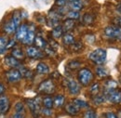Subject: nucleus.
Listing matches in <instances>:
<instances>
[{
    "label": "nucleus",
    "mask_w": 121,
    "mask_h": 118,
    "mask_svg": "<svg viewBox=\"0 0 121 118\" xmlns=\"http://www.w3.org/2000/svg\"><path fill=\"white\" fill-rule=\"evenodd\" d=\"M106 50L104 48H97L90 54V59L97 65H102L106 60Z\"/></svg>",
    "instance_id": "obj_1"
},
{
    "label": "nucleus",
    "mask_w": 121,
    "mask_h": 118,
    "mask_svg": "<svg viewBox=\"0 0 121 118\" xmlns=\"http://www.w3.org/2000/svg\"><path fill=\"white\" fill-rule=\"evenodd\" d=\"M77 78H78V81L79 83L84 86V87H87L91 84L93 80V74L90 69L88 68H82L77 74Z\"/></svg>",
    "instance_id": "obj_2"
},
{
    "label": "nucleus",
    "mask_w": 121,
    "mask_h": 118,
    "mask_svg": "<svg viewBox=\"0 0 121 118\" xmlns=\"http://www.w3.org/2000/svg\"><path fill=\"white\" fill-rule=\"evenodd\" d=\"M105 37L109 39H116L121 41V27H117L115 25L107 26L104 32Z\"/></svg>",
    "instance_id": "obj_3"
},
{
    "label": "nucleus",
    "mask_w": 121,
    "mask_h": 118,
    "mask_svg": "<svg viewBox=\"0 0 121 118\" xmlns=\"http://www.w3.org/2000/svg\"><path fill=\"white\" fill-rule=\"evenodd\" d=\"M25 102L27 104V106L29 107L32 114L35 117H38L40 113H41L39 98H36V99H27V100H25Z\"/></svg>",
    "instance_id": "obj_4"
},
{
    "label": "nucleus",
    "mask_w": 121,
    "mask_h": 118,
    "mask_svg": "<svg viewBox=\"0 0 121 118\" xmlns=\"http://www.w3.org/2000/svg\"><path fill=\"white\" fill-rule=\"evenodd\" d=\"M56 87L53 83L52 80L50 79H47L44 80L42 83H40V85L38 86V91L42 94H47V95H50L52 93L55 92Z\"/></svg>",
    "instance_id": "obj_5"
},
{
    "label": "nucleus",
    "mask_w": 121,
    "mask_h": 118,
    "mask_svg": "<svg viewBox=\"0 0 121 118\" xmlns=\"http://www.w3.org/2000/svg\"><path fill=\"white\" fill-rule=\"evenodd\" d=\"M104 95L105 96V99L112 103L117 104L121 102V90L119 89H114L112 91L104 93Z\"/></svg>",
    "instance_id": "obj_6"
},
{
    "label": "nucleus",
    "mask_w": 121,
    "mask_h": 118,
    "mask_svg": "<svg viewBox=\"0 0 121 118\" xmlns=\"http://www.w3.org/2000/svg\"><path fill=\"white\" fill-rule=\"evenodd\" d=\"M6 77H7L8 82H9V83H17L22 79V75L21 71L19 69H10L9 71H8L6 73Z\"/></svg>",
    "instance_id": "obj_7"
},
{
    "label": "nucleus",
    "mask_w": 121,
    "mask_h": 118,
    "mask_svg": "<svg viewBox=\"0 0 121 118\" xmlns=\"http://www.w3.org/2000/svg\"><path fill=\"white\" fill-rule=\"evenodd\" d=\"M60 13L56 10H51L48 13V26L54 28L56 26L60 25Z\"/></svg>",
    "instance_id": "obj_8"
},
{
    "label": "nucleus",
    "mask_w": 121,
    "mask_h": 118,
    "mask_svg": "<svg viewBox=\"0 0 121 118\" xmlns=\"http://www.w3.org/2000/svg\"><path fill=\"white\" fill-rule=\"evenodd\" d=\"M4 61H5V64H6L7 66H9V68H11V69H19V70H20L21 68L23 67V65L21 63V61L18 60V59H16L15 58L12 57L11 55L6 56Z\"/></svg>",
    "instance_id": "obj_9"
},
{
    "label": "nucleus",
    "mask_w": 121,
    "mask_h": 118,
    "mask_svg": "<svg viewBox=\"0 0 121 118\" xmlns=\"http://www.w3.org/2000/svg\"><path fill=\"white\" fill-rule=\"evenodd\" d=\"M26 55H27V57L35 59H41L44 56L43 52L39 48H37L36 46H32L26 48Z\"/></svg>",
    "instance_id": "obj_10"
},
{
    "label": "nucleus",
    "mask_w": 121,
    "mask_h": 118,
    "mask_svg": "<svg viewBox=\"0 0 121 118\" xmlns=\"http://www.w3.org/2000/svg\"><path fill=\"white\" fill-rule=\"evenodd\" d=\"M9 108H10V102L9 98L5 95H1L0 96V114L4 115L8 114V112L9 111Z\"/></svg>",
    "instance_id": "obj_11"
},
{
    "label": "nucleus",
    "mask_w": 121,
    "mask_h": 118,
    "mask_svg": "<svg viewBox=\"0 0 121 118\" xmlns=\"http://www.w3.org/2000/svg\"><path fill=\"white\" fill-rule=\"evenodd\" d=\"M28 28H29V26H28L26 23H23V24L20 25L15 32L16 40H18V41H22L23 38L25 37L27 32H28Z\"/></svg>",
    "instance_id": "obj_12"
},
{
    "label": "nucleus",
    "mask_w": 121,
    "mask_h": 118,
    "mask_svg": "<svg viewBox=\"0 0 121 118\" xmlns=\"http://www.w3.org/2000/svg\"><path fill=\"white\" fill-rule=\"evenodd\" d=\"M66 87L72 95H77L80 92V86L74 79H66Z\"/></svg>",
    "instance_id": "obj_13"
},
{
    "label": "nucleus",
    "mask_w": 121,
    "mask_h": 118,
    "mask_svg": "<svg viewBox=\"0 0 121 118\" xmlns=\"http://www.w3.org/2000/svg\"><path fill=\"white\" fill-rule=\"evenodd\" d=\"M35 26H31L28 28V32L25 35V37L23 38V40L22 41V44L27 45V46H31V45L34 43V40H35Z\"/></svg>",
    "instance_id": "obj_14"
},
{
    "label": "nucleus",
    "mask_w": 121,
    "mask_h": 118,
    "mask_svg": "<svg viewBox=\"0 0 121 118\" xmlns=\"http://www.w3.org/2000/svg\"><path fill=\"white\" fill-rule=\"evenodd\" d=\"M75 26H76V21L72 20V19H67L63 21L61 28H62L63 33H69L70 31H72L75 28Z\"/></svg>",
    "instance_id": "obj_15"
},
{
    "label": "nucleus",
    "mask_w": 121,
    "mask_h": 118,
    "mask_svg": "<svg viewBox=\"0 0 121 118\" xmlns=\"http://www.w3.org/2000/svg\"><path fill=\"white\" fill-rule=\"evenodd\" d=\"M68 7L71 8V10L74 11H79L84 8V4L81 0H74L71 2H68Z\"/></svg>",
    "instance_id": "obj_16"
},
{
    "label": "nucleus",
    "mask_w": 121,
    "mask_h": 118,
    "mask_svg": "<svg viewBox=\"0 0 121 118\" xmlns=\"http://www.w3.org/2000/svg\"><path fill=\"white\" fill-rule=\"evenodd\" d=\"M65 111H66V113H68L71 115H76L79 113L80 109L75 103L69 102V103H67L65 105Z\"/></svg>",
    "instance_id": "obj_17"
},
{
    "label": "nucleus",
    "mask_w": 121,
    "mask_h": 118,
    "mask_svg": "<svg viewBox=\"0 0 121 118\" xmlns=\"http://www.w3.org/2000/svg\"><path fill=\"white\" fill-rule=\"evenodd\" d=\"M34 42H35V46H36L37 48H39V49H45L46 47H47V46L48 45L46 42L45 39H44L42 36H39V35H35Z\"/></svg>",
    "instance_id": "obj_18"
},
{
    "label": "nucleus",
    "mask_w": 121,
    "mask_h": 118,
    "mask_svg": "<svg viewBox=\"0 0 121 118\" xmlns=\"http://www.w3.org/2000/svg\"><path fill=\"white\" fill-rule=\"evenodd\" d=\"M10 55H11L12 57H14L16 59H18V60H23L24 58H25L24 52H23L21 48H19V47H14V48H12Z\"/></svg>",
    "instance_id": "obj_19"
},
{
    "label": "nucleus",
    "mask_w": 121,
    "mask_h": 118,
    "mask_svg": "<svg viewBox=\"0 0 121 118\" xmlns=\"http://www.w3.org/2000/svg\"><path fill=\"white\" fill-rule=\"evenodd\" d=\"M62 42L65 46H72L75 43V36L71 33H65L62 37Z\"/></svg>",
    "instance_id": "obj_20"
},
{
    "label": "nucleus",
    "mask_w": 121,
    "mask_h": 118,
    "mask_svg": "<svg viewBox=\"0 0 121 118\" xmlns=\"http://www.w3.org/2000/svg\"><path fill=\"white\" fill-rule=\"evenodd\" d=\"M3 30H4L7 34H14V33L16 32L17 27L15 26V24L13 23V21L10 20L9 21L6 22V24H5V25H4V27H3Z\"/></svg>",
    "instance_id": "obj_21"
},
{
    "label": "nucleus",
    "mask_w": 121,
    "mask_h": 118,
    "mask_svg": "<svg viewBox=\"0 0 121 118\" xmlns=\"http://www.w3.org/2000/svg\"><path fill=\"white\" fill-rule=\"evenodd\" d=\"M36 72L37 74H48L49 72V68L48 66L44 63V62H39L36 66Z\"/></svg>",
    "instance_id": "obj_22"
},
{
    "label": "nucleus",
    "mask_w": 121,
    "mask_h": 118,
    "mask_svg": "<svg viewBox=\"0 0 121 118\" xmlns=\"http://www.w3.org/2000/svg\"><path fill=\"white\" fill-rule=\"evenodd\" d=\"M117 83L116 81L108 80V81H106L105 85H104V93L112 91L114 89H117Z\"/></svg>",
    "instance_id": "obj_23"
},
{
    "label": "nucleus",
    "mask_w": 121,
    "mask_h": 118,
    "mask_svg": "<svg viewBox=\"0 0 121 118\" xmlns=\"http://www.w3.org/2000/svg\"><path fill=\"white\" fill-rule=\"evenodd\" d=\"M65 101V98L62 95H57L54 100H53V106H55L56 108H60L61 106H63Z\"/></svg>",
    "instance_id": "obj_24"
},
{
    "label": "nucleus",
    "mask_w": 121,
    "mask_h": 118,
    "mask_svg": "<svg viewBox=\"0 0 121 118\" xmlns=\"http://www.w3.org/2000/svg\"><path fill=\"white\" fill-rule=\"evenodd\" d=\"M62 34H63V31H62V28H61L60 25L54 27V28L52 29V31H51V35H52V37H53L54 39L60 38V36L62 35Z\"/></svg>",
    "instance_id": "obj_25"
},
{
    "label": "nucleus",
    "mask_w": 121,
    "mask_h": 118,
    "mask_svg": "<svg viewBox=\"0 0 121 118\" xmlns=\"http://www.w3.org/2000/svg\"><path fill=\"white\" fill-rule=\"evenodd\" d=\"M11 21H13V23L15 24V26L17 27V29H18V27H19L20 24H21V21H22V15H21V13H20L18 10H16V11L13 12Z\"/></svg>",
    "instance_id": "obj_26"
},
{
    "label": "nucleus",
    "mask_w": 121,
    "mask_h": 118,
    "mask_svg": "<svg viewBox=\"0 0 121 118\" xmlns=\"http://www.w3.org/2000/svg\"><path fill=\"white\" fill-rule=\"evenodd\" d=\"M42 103L44 105V107L47 109H51L53 107V99L49 96H47L45 97L43 100H42Z\"/></svg>",
    "instance_id": "obj_27"
},
{
    "label": "nucleus",
    "mask_w": 121,
    "mask_h": 118,
    "mask_svg": "<svg viewBox=\"0 0 121 118\" xmlns=\"http://www.w3.org/2000/svg\"><path fill=\"white\" fill-rule=\"evenodd\" d=\"M8 39L4 36H0V54H3L7 48V45H8Z\"/></svg>",
    "instance_id": "obj_28"
},
{
    "label": "nucleus",
    "mask_w": 121,
    "mask_h": 118,
    "mask_svg": "<svg viewBox=\"0 0 121 118\" xmlns=\"http://www.w3.org/2000/svg\"><path fill=\"white\" fill-rule=\"evenodd\" d=\"M105 96L103 94V95H99V94H97V95H95V96H93V101H94V103L95 104H102L104 102V101H105Z\"/></svg>",
    "instance_id": "obj_29"
},
{
    "label": "nucleus",
    "mask_w": 121,
    "mask_h": 118,
    "mask_svg": "<svg viewBox=\"0 0 121 118\" xmlns=\"http://www.w3.org/2000/svg\"><path fill=\"white\" fill-rule=\"evenodd\" d=\"M72 102L76 104L79 109H83V108H87V107H89V104L87 103L86 101H82V100H79V99H75Z\"/></svg>",
    "instance_id": "obj_30"
},
{
    "label": "nucleus",
    "mask_w": 121,
    "mask_h": 118,
    "mask_svg": "<svg viewBox=\"0 0 121 118\" xmlns=\"http://www.w3.org/2000/svg\"><path fill=\"white\" fill-rule=\"evenodd\" d=\"M93 21H94V17L91 14L87 13V14L84 15V17H83V22H84L85 24L90 25V24H92V23H93Z\"/></svg>",
    "instance_id": "obj_31"
},
{
    "label": "nucleus",
    "mask_w": 121,
    "mask_h": 118,
    "mask_svg": "<svg viewBox=\"0 0 121 118\" xmlns=\"http://www.w3.org/2000/svg\"><path fill=\"white\" fill-rule=\"evenodd\" d=\"M96 74H98V76H100V77H106L108 75V72L103 66H99L96 69Z\"/></svg>",
    "instance_id": "obj_32"
},
{
    "label": "nucleus",
    "mask_w": 121,
    "mask_h": 118,
    "mask_svg": "<svg viewBox=\"0 0 121 118\" xmlns=\"http://www.w3.org/2000/svg\"><path fill=\"white\" fill-rule=\"evenodd\" d=\"M90 92H91V94L92 96H95V95L99 94V92H100V85L98 83L92 85L91 89H90Z\"/></svg>",
    "instance_id": "obj_33"
},
{
    "label": "nucleus",
    "mask_w": 121,
    "mask_h": 118,
    "mask_svg": "<svg viewBox=\"0 0 121 118\" xmlns=\"http://www.w3.org/2000/svg\"><path fill=\"white\" fill-rule=\"evenodd\" d=\"M84 118H98L97 116V114L93 111V110H88L85 112L84 114Z\"/></svg>",
    "instance_id": "obj_34"
},
{
    "label": "nucleus",
    "mask_w": 121,
    "mask_h": 118,
    "mask_svg": "<svg viewBox=\"0 0 121 118\" xmlns=\"http://www.w3.org/2000/svg\"><path fill=\"white\" fill-rule=\"evenodd\" d=\"M67 16H68V19H72V20H75V21H76V19H78V18L80 17V14H79L78 11L70 10V11H68Z\"/></svg>",
    "instance_id": "obj_35"
},
{
    "label": "nucleus",
    "mask_w": 121,
    "mask_h": 118,
    "mask_svg": "<svg viewBox=\"0 0 121 118\" xmlns=\"http://www.w3.org/2000/svg\"><path fill=\"white\" fill-rule=\"evenodd\" d=\"M12 118H25V110L22 111H15Z\"/></svg>",
    "instance_id": "obj_36"
},
{
    "label": "nucleus",
    "mask_w": 121,
    "mask_h": 118,
    "mask_svg": "<svg viewBox=\"0 0 121 118\" xmlns=\"http://www.w3.org/2000/svg\"><path fill=\"white\" fill-rule=\"evenodd\" d=\"M82 46H83V45H82L81 42H75L74 44L72 45V48H73L74 51H78V50H80V49L82 48Z\"/></svg>",
    "instance_id": "obj_37"
},
{
    "label": "nucleus",
    "mask_w": 121,
    "mask_h": 118,
    "mask_svg": "<svg viewBox=\"0 0 121 118\" xmlns=\"http://www.w3.org/2000/svg\"><path fill=\"white\" fill-rule=\"evenodd\" d=\"M79 66H80V62L76 61V60H73V61L69 62V64H68V67H69L70 69H76V68H78Z\"/></svg>",
    "instance_id": "obj_38"
},
{
    "label": "nucleus",
    "mask_w": 121,
    "mask_h": 118,
    "mask_svg": "<svg viewBox=\"0 0 121 118\" xmlns=\"http://www.w3.org/2000/svg\"><path fill=\"white\" fill-rule=\"evenodd\" d=\"M56 5L59 8H64L67 5V1H65V0H56Z\"/></svg>",
    "instance_id": "obj_39"
},
{
    "label": "nucleus",
    "mask_w": 121,
    "mask_h": 118,
    "mask_svg": "<svg viewBox=\"0 0 121 118\" xmlns=\"http://www.w3.org/2000/svg\"><path fill=\"white\" fill-rule=\"evenodd\" d=\"M114 24H115V26L121 27V17H117V18L114 19Z\"/></svg>",
    "instance_id": "obj_40"
},
{
    "label": "nucleus",
    "mask_w": 121,
    "mask_h": 118,
    "mask_svg": "<svg viewBox=\"0 0 121 118\" xmlns=\"http://www.w3.org/2000/svg\"><path fill=\"white\" fill-rule=\"evenodd\" d=\"M16 46V42L15 40H9L8 42V45H7V48H14V46Z\"/></svg>",
    "instance_id": "obj_41"
},
{
    "label": "nucleus",
    "mask_w": 121,
    "mask_h": 118,
    "mask_svg": "<svg viewBox=\"0 0 121 118\" xmlns=\"http://www.w3.org/2000/svg\"><path fill=\"white\" fill-rule=\"evenodd\" d=\"M42 113H43L45 115H51V114H52L51 109H47V108H45L44 110H42Z\"/></svg>",
    "instance_id": "obj_42"
},
{
    "label": "nucleus",
    "mask_w": 121,
    "mask_h": 118,
    "mask_svg": "<svg viewBox=\"0 0 121 118\" xmlns=\"http://www.w3.org/2000/svg\"><path fill=\"white\" fill-rule=\"evenodd\" d=\"M105 118H117V116L114 113H106Z\"/></svg>",
    "instance_id": "obj_43"
},
{
    "label": "nucleus",
    "mask_w": 121,
    "mask_h": 118,
    "mask_svg": "<svg viewBox=\"0 0 121 118\" xmlns=\"http://www.w3.org/2000/svg\"><path fill=\"white\" fill-rule=\"evenodd\" d=\"M5 90H6V88H5V86H4L2 83H0V96L4 94Z\"/></svg>",
    "instance_id": "obj_44"
},
{
    "label": "nucleus",
    "mask_w": 121,
    "mask_h": 118,
    "mask_svg": "<svg viewBox=\"0 0 121 118\" xmlns=\"http://www.w3.org/2000/svg\"><path fill=\"white\" fill-rule=\"evenodd\" d=\"M117 9H118V11H119V12L121 13V3L119 4V5H118V6H117Z\"/></svg>",
    "instance_id": "obj_45"
},
{
    "label": "nucleus",
    "mask_w": 121,
    "mask_h": 118,
    "mask_svg": "<svg viewBox=\"0 0 121 118\" xmlns=\"http://www.w3.org/2000/svg\"><path fill=\"white\" fill-rule=\"evenodd\" d=\"M117 118H121V110L118 112V114H117Z\"/></svg>",
    "instance_id": "obj_46"
},
{
    "label": "nucleus",
    "mask_w": 121,
    "mask_h": 118,
    "mask_svg": "<svg viewBox=\"0 0 121 118\" xmlns=\"http://www.w3.org/2000/svg\"><path fill=\"white\" fill-rule=\"evenodd\" d=\"M65 1H67V2H71V1H74V0H65Z\"/></svg>",
    "instance_id": "obj_47"
}]
</instances>
